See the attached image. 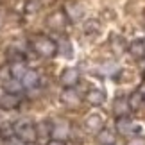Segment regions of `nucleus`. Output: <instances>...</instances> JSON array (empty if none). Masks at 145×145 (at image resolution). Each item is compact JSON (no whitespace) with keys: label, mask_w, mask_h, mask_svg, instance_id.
<instances>
[{"label":"nucleus","mask_w":145,"mask_h":145,"mask_svg":"<svg viewBox=\"0 0 145 145\" xmlns=\"http://www.w3.org/2000/svg\"><path fill=\"white\" fill-rule=\"evenodd\" d=\"M13 135H16L20 140H24L27 145H29V143H34L38 140L36 124H32L31 120H20L18 124H14Z\"/></svg>","instance_id":"obj_2"},{"label":"nucleus","mask_w":145,"mask_h":145,"mask_svg":"<svg viewBox=\"0 0 145 145\" xmlns=\"http://www.w3.org/2000/svg\"><path fill=\"white\" fill-rule=\"evenodd\" d=\"M36 131H38V138L40 136H48L50 131H52V127L48 125V122H40V124H36Z\"/></svg>","instance_id":"obj_19"},{"label":"nucleus","mask_w":145,"mask_h":145,"mask_svg":"<svg viewBox=\"0 0 145 145\" xmlns=\"http://www.w3.org/2000/svg\"><path fill=\"white\" fill-rule=\"evenodd\" d=\"M45 145H65V140H57V138H52V140H48Z\"/></svg>","instance_id":"obj_24"},{"label":"nucleus","mask_w":145,"mask_h":145,"mask_svg":"<svg viewBox=\"0 0 145 145\" xmlns=\"http://www.w3.org/2000/svg\"><path fill=\"white\" fill-rule=\"evenodd\" d=\"M97 143L99 145H115L116 142V135L111 129H108V127H102L99 133H97Z\"/></svg>","instance_id":"obj_12"},{"label":"nucleus","mask_w":145,"mask_h":145,"mask_svg":"<svg viewBox=\"0 0 145 145\" xmlns=\"http://www.w3.org/2000/svg\"><path fill=\"white\" fill-rule=\"evenodd\" d=\"M129 54L135 59H143L145 57V40H135L133 43H129Z\"/></svg>","instance_id":"obj_14"},{"label":"nucleus","mask_w":145,"mask_h":145,"mask_svg":"<svg viewBox=\"0 0 145 145\" xmlns=\"http://www.w3.org/2000/svg\"><path fill=\"white\" fill-rule=\"evenodd\" d=\"M99 22L97 20H90L84 24V32L86 34H95V32H99Z\"/></svg>","instance_id":"obj_20"},{"label":"nucleus","mask_w":145,"mask_h":145,"mask_svg":"<svg viewBox=\"0 0 145 145\" xmlns=\"http://www.w3.org/2000/svg\"><path fill=\"white\" fill-rule=\"evenodd\" d=\"M84 127L88 131L99 133L104 127V118L100 115H97V113H91V115H88V118L84 120Z\"/></svg>","instance_id":"obj_11"},{"label":"nucleus","mask_w":145,"mask_h":145,"mask_svg":"<svg viewBox=\"0 0 145 145\" xmlns=\"http://www.w3.org/2000/svg\"><path fill=\"white\" fill-rule=\"evenodd\" d=\"M22 82H24V88H36L40 84V75H38L36 70L27 68V72L22 77Z\"/></svg>","instance_id":"obj_15"},{"label":"nucleus","mask_w":145,"mask_h":145,"mask_svg":"<svg viewBox=\"0 0 145 145\" xmlns=\"http://www.w3.org/2000/svg\"><path fill=\"white\" fill-rule=\"evenodd\" d=\"M66 24V14H65V11L61 13V11H57V13H52L48 16V20H47V25L50 27V29H54V31H61L65 27Z\"/></svg>","instance_id":"obj_10"},{"label":"nucleus","mask_w":145,"mask_h":145,"mask_svg":"<svg viewBox=\"0 0 145 145\" xmlns=\"http://www.w3.org/2000/svg\"><path fill=\"white\" fill-rule=\"evenodd\" d=\"M84 100H86L88 104H91V106H102V104L106 102V93H104L102 90L91 88V90H88V91H86Z\"/></svg>","instance_id":"obj_8"},{"label":"nucleus","mask_w":145,"mask_h":145,"mask_svg":"<svg viewBox=\"0 0 145 145\" xmlns=\"http://www.w3.org/2000/svg\"><path fill=\"white\" fill-rule=\"evenodd\" d=\"M4 91L5 93H14V95H20V93L24 91V82H22V79L9 77V79L4 82Z\"/></svg>","instance_id":"obj_13"},{"label":"nucleus","mask_w":145,"mask_h":145,"mask_svg":"<svg viewBox=\"0 0 145 145\" xmlns=\"http://www.w3.org/2000/svg\"><path fill=\"white\" fill-rule=\"evenodd\" d=\"M32 48H34V52L43 59H52L59 50L57 43H56L52 38L45 36V34H38V36L32 38Z\"/></svg>","instance_id":"obj_1"},{"label":"nucleus","mask_w":145,"mask_h":145,"mask_svg":"<svg viewBox=\"0 0 145 145\" xmlns=\"http://www.w3.org/2000/svg\"><path fill=\"white\" fill-rule=\"evenodd\" d=\"M40 5H41L40 0H29V2H27V5H25V13H32V11H38V9H40Z\"/></svg>","instance_id":"obj_21"},{"label":"nucleus","mask_w":145,"mask_h":145,"mask_svg":"<svg viewBox=\"0 0 145 145\" xmlns=\"http://www.w3.org/2000/svg\"><path fill=\"white\" fill-rule=\"evenodd\" d=\"M50 135H52L54 138H57V140H66L68 135H70V124L66 120H56L52 124Z\"/></svg>","instance_id":"obj_5"},{"label":"nucleus","mask_w":145,"mask_h":145,"mask_svg":"<svg viewBox=\"0 0 145 145\" xmlns=\"http://www.w3.org/2000/svg\"><path fill=\"white\" fill-rule=\"evenodd\" d=\"M61 102L65 106H68V108H75V106H79L81 97L74 88H65V90L61 91Z\"/></svg>","instance_id":"obj_7"},{"label":"nucleus","mask_w":145,"mask_h":145,"mask_svg":"<svg viewBox=\"0 0 145 145\" xmlns=\"http://www.w3.org/2000/svg\"><path fill=\"white\" fill-rule=\"evenodd\" d=\"M143 102H145V91H143Z\"/></svg>","instance_id":"obj_25"},{"label":"nucleus","mask_w":145,"mask_h":145,"mask_svg":"<svg viewBox=\"0 0 145 145\" xmlns=\"http://www.w3.org/2000/svg\"><path fill=\"white\" fill-rule=\"evenodd\" d=\"M127 102H129V108L131 111H138L142 108V104H143V93L140 91H133L129 97H127Z\"/></svg>","instance_id":"obj_17"},{"label":"nucleus","mask_w":145,"mask_h":145,"mask_svg":"<svg viewBox=\"0 0 145 145\" xmlns=\"http://www.w3.org/2000/svg\"><path fill=\"white\" fill-rule=\"evenodd\" d=\"M81 79V74L77 68H66L63 70V74H61V86L63 88H74L77 82Z\"/></svg>","instance_id":"obj_4"},{"label":"nucleus","mask_w":145,"mask_h":145,"mask_svg":"<svg viewBox=\"0 0 145 145\" xmlns=\"http://www.w3.org/2000/svg\"><path fill=\"white\" fill-rule=\"evenodd\" d=\"M20 106V95H14V93H4L0 97V109H16Z\"/></svg>","instance_id":"obj_9"},{"label":"nucleus","mask_w":145,"mask_h":145,"mask_svg":"<svg viewBox=\"0 0 145 145\" xmlns=\"http://www.w3.org/2000/svg\"><path fill=\"white\" fill-rule=\"evenodd\" d=\"M5 145H27L24 140H20L16 135H13V136H9L7 140H5Z\"/></svg>","instance_id":"obj_23"},{"label":"nucleus","mask_w":145,"mask_h":145,"mask_svg":"<svg viewBox=\"0 0 145 145\" xmlns=\"http://www.w3.org/2000/svg\"><path fill=\"white\" fill-rule=\"evenodd\" d=\"M9 70H11V77L22 79V77H24V74L27 72V66H25L24 61H14V63H11Z\"/></svg>","instance_id":"obj_18"},{"label":"nucleus","mask_w":145,"mask_h":145,"mask_svg":"<svg viewBox=\"0 0 145 145\" xmlns=\"http://www.w3.org/2000/svg\"><path fill=\"white\" fill-rule=\"evenodd\" d=\"M115 129L122 136H129L133 133H136L140 127H138L129 116H118V118H116V124H115Z\"/></svg>","instance_id":"obj_3"},{"label":"nucleus","mask_w":145,"mask_h":145,"mask_svg":"<svg viewBox=\"0 0 145 145\" xmlns=\"http://www.w3.org/2000/svg\"><path fill=\"white\" fill-rule=\"evenodd\" d=\"M111 111L113 115L118 118V116H127L131 113V108H129V102H127L125 97H116L113 100V106H111Z\"/></svg>","instance_id":"obj_6"},{"label":"nucleus","mask_w":145,"mask_h":145,"mask_svg":"<svg viewBox=\"0 0 145 145\" xmlns=\"http://www.w3.org/2000/svg\"><path fill=\"white\" fill-rule=\"evenodd\" d=\"M65 14L68 16L70 20L75 22V20H79L81 16H82V7L77 2H68V4L65 5Z\"/></svg>","instance_id":"obj_16"},{"label":"nucleus","mask_w":145,"mask_h":145,"mask_svg":"<svg viewBox=\"0 0 145 145\" xmlns=\"http://www.w3.org/2000/svg\"><path fill=\"white\" fill-rule=\"evenodd\" d=\"M125 145H145V136H140V135H135L127 140Z\"/></svg>","instance_id":"obj_22"}]
</instances>
